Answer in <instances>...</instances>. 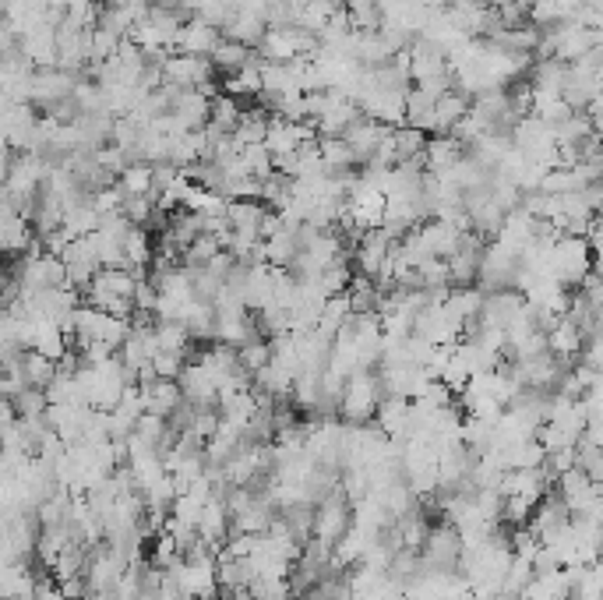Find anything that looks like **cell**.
<instances>
[{
    "mask_svg": "<svg viewBox=\"0 0 603 600\" xmlns=\"http://www.w3.org/2000/svg\"><path fill=\"white\" fill-rule=\"evenodd\" d=\"M46 170H50V163H46L39 152H15V156H11L0 188H4V195L11 198V205H15L18 212L32 209V202H36L39 191H43Z\"/></svg>",
    "mask_w": 603,
    "mask_h": 600,
    "instance_id": "cell-1",
    "label": "cell"
},
{
    "mask_svg": "<svg viewBox=\"0 0 603 600\" xmlns=\"http://www.w3.org/2000/svg\"><path fill=\"white\" fill-rule=\"evenodd\" d=\"M596 255L582 237L561 233L554 244H547V276L558 279L561 286H579L593 272Z\"/></svg>",
    "mask_w": 603,
    "mask_h": 600,
    "instance_id": "cell-2",
    "label": "cell"
},
{
    "mask_svg": "<svg viewBox=\"0 0 603 600\" xmlns=\"http://www.w3.org/2000/svg\"><path fill=\"white\" fill-rule=\"evenodd\" d=\"M314 50H318V36L304 32L300 25H268L265 36L254 46V53H258L261 60H276V64L314 57Z\"/></svg>",
    "mask_w": 603,
    "mask_h": 600,
    "instance_id": "cell-3",
    "label": "cell"
},
{
    "mask_svg": "<svg viewBox=\"0 0 603 600\" xmlns=\"http://www.w3.org/2000/svg\"><path fill=\"white\" fill-rule=\"evenodd\" d=\"M381 385L374 371H353L343 385V396H339V413H343L346 424H367L378 410Z\"/></svg>",
    "mask_w": 603,
    "mask_h": 600,
    "instance_id": "cell-4",
    "label": "cell"
},
{
    "mask_svg": "<svg viewBox=\"0 0 603 600\" xmlns=\"http://www.w3.org/2000/svg\"><path fill=\"white\" fill-rule=\"evenodd\" d=\"M378 385L385 396H395V399H417L420 392L427 389V382H431V375H427V368H420V364H410V360H392V364H378Z\"/></svg>",
    "mask_w": 603,
    "mask_h": 600,
    "instance_id": "cell-5",
    "label": "cell"
},
{
    "mask_svg": "<svg viewBox=\"0 0 603 600\" xmlns=\"http://www.w3.org/2000/svg\"><path fill=\"white\" fill-rule=\"evenodd\" d=\"M424 555H420V569H438V572H455V562H459V551H462V540L459 530L452 523L441 519L438 526L427 530L424 540Z\"/></svg>",
    "mask_w": 603,
    "mask_h": 600,
    "instance_id": "cell-6",
    "label": "cell"
},
{
    "mask_svg": "<svg viewBox=\"0 0 603 600\" xmlns=\"http://www.w3.org/2000/svg\"><path fill=\"white\" fill-rule=\"evenodd\" d=\"M350 530V502L343 498V491L335 488L328 498H321L314 505V523H311V537L321 540V544H335Z\"/></svg>",
    "mask_w": 603,
    "mask_h": 600,
    "instance_id": "cell-7",
    "label": "cell"
},
{
    "mask_svg": "<svg viewBox=\"0 0 603 600\" xmlns=\"http://www.w3.org/2000/svg\"><path fill=\"white\" fill-rule=\"evenodd\" d=\"M515 269H519V258H515L512 251L501 248L498 240L484 244V251H480V265H477V279L484 283V293L487 290H512Z\"/></svg>",
    "mask_w": 603,
    "mask_h": 600,
    "instance_id": "cell-8",
    "label": "cell"
},
{
    "mask_svg": "<svg viewBox=\"0 0 603 600\" xmlns=\"http://www.w3.org/2000/svg\"><path fill=\"white\" fill-rule=\"evenodd\" d=\"M78 75L71 71H60V68H36L32 71V82H29V106H36L39 113L50 110L53 103L71 96L75 89Z\"/></svg>",
    "mask_w": 603,
    "mask_h": 600,
    "instance_id": "cell-9",
    "label": "cell"
},
{
    "mask_svg": "<svg viewBox=\"0 0 603 600\" xmlns=\"http://www.w3.org/2000/svg\"><path fill=\"white\" fill-rule=\"evenodd\" d=\"M53 68L85 78L82 71L89 68V29L71 22L57 25V64H53Z\"/></svg>",
    "mask_w": 603,
    "mask_h": 600,
    "instance_id": "cell-10",
    "label": "cell"
},
{
    "mask_svg": "<svg viewBox=\"0 0 603 600\" xmlns=\"http://www.w3.org/2000/svg\"><path fill=\"white\" fill-rule=\"evenodd\" d=\"M32 240H36V233H32L29 216L18 212L15 205H11V198L4 195V188H0V251L25 255V251L32 248Z\"/></svg>",
    "mask_w": 603,
    "mask_h": 600,
    "instance_id": "cell-11",
    "label": "cell"
},
{
    "mask_svg": "<svg viewBox=\"0 0 603 600\" xmlns=\"http://www.w3.org/2000/svg\"><path fill=\"white\" fill-rule=\"evenodd\" d=\"M554 488H558V502L565 505L572 516H579L589 505L600 502V484L589 480L579 466H572V470H565L561 477H554Z\"/></svg>",
    "mask_w": 603,
    "mask_h": 600,
    "instance_id": "cell-12",
    "label": "cell"
},
{
    "mask_svg": "<svg viewBox=\"0 0 603 600\" xmlns=\"http://www.w3.org/2000/svg\"><path fill=\"white\" fill-rule=\"evenodd\" d=\"M360 117L364 113H360V106L353 99L339 96V92H328V106L314 120V131H318V138H343Z\"/></svg>",
    "mask_w": 603,
    "mask_h": 600,
    "instance_id": "cell-13",
    "label": "cell"
},
{
    "mask_svg": "<svg viewBox=\"0 0 603 600\" xmlns=\"http://www.w3.org/2000/svg\"><path fill=\"white\" fill-rule=\"evenodd\" d=\"M18 50L32 60V68H53L57 64V25L43 15L29 32L18 36Z\"/></svg>",
    "mask_w": 603,
    "mask_h": 600,
    "instance_id": "cell-14",
    "label": "cell"
},
{
    "mask_svg": "<svg viewBox=\"0 0 603 600\" xmlns=\"http://www.w3.org/2000/svg\"><path fill=\"white\" fill-rule=\"evenodd\" d=\"M568 523H572V512H568L558 498H547V502L540 498V502L533 505V512H529L526 530L533 533L540 544H551L558 533L568 530Z\"/></svg>",
    "mask_w": 603,
    "mask_h": 600,
    "instance_id": "cell-15",
    "label": "cell"
},
{
    "mask_svg": "<svg viewBox=\"0 0 603 600\" xmlns=\"http://www.w3.org/2000/svg\"><path fill=\"white\" fill-rule=\"evenodd\" d=\"M526 308V297L515 290H491L484 293V304H480V315H477V325L484 329H505L519 311Z\"/></svg>",
    "mask_w": 603,
    "mask_h": 600,
    "instance_id": "cell-16",
    "label": "cell"
},
{
    "mask_svg": "<svg viewBox=\"0 0 603 600\" xmlns=\"http://www.w3.org/2000/svg\"><path fill=\"white\" fill-rule=\"evenodd\" d=\"M223 32L216 25L201 22V18H187L177 32V43H173V53H187V57H212V50L219 46Z\"/></svg>",
    "mask_w": 603,
    "mask_h": 600,
    "instance_id": "cell-17",
    "label": "cell"
},
{
    "mask_svg": "<svg viewBox=\"0 0 603 600\" xmlns=\"http://www.w3.org/2000/svg\"><path fill=\"white\" fill-rule=\"evenodd\" d=\"M480 251H484V237H477L473 230L462 233L459 248L445 258L448 262V276H452V286H469L477 279V265H480Z\"/></svg>",
    "mask_w": 603,
    "mask_h": 600,
    "instance_id": "cell-18",
    "label": "cell"
},
{
    "mask_svg": "<svg viewBox=\"0 0 603 600\" xmlns=\"http://www.w3.org/2000/svg\"><path fill=\"white\" fill-rule=\"evenodd\" d=\"M212 339H216V343L233 346V350H240L244 343L261 339V336H258V322L251 318V311L233 308V311H216V332H212Z\"/></svg>",
    "mask_w": 603,
    "mask_h": 600,
    "instance_id": "cell-19",
    "label": "cell"
},
{
    "mask_svg": "<svg viewBox=\"0 0 603 600\" xmlns=\"http://www.w3.org/2000/svg\"><path fill=\"white\" fill-rule=\"evenodd\" d=\"M198 540L205 548L219 551L230 537V512H226L223 498H209V502L201 505V516H198Z\"/></svg>",
    "mask_w": 603,
    "mask_h": 600,
    "instance_id": "cell-20",
    "label": "cell"
},
{
    "mask_svg": "<svg viewBox=\"0 0 603 600\" xmlns=\"http://www.w3.org/2000/svg\"><path fill=\"white\" fill-rule=\"evenodd\" d=\"M392 244L395 240L388 237L385 230H367L364 237H360V244H357V269H360V276H367V279H378V272L385 269V262H388V251H392Z\"/></svg>",
    "mask_w": 603,
    "mask_h": 600,
    "instance_id": "cell-21",
    "label": "cell"
},
{
    "mask_svg": "<svg viewBox=\"0 0 603 600\" xmlns=\"http://www.w3.org/2000/svg\"><path fill=\"white\" fill-rule=\"evenodd\" d=\"M177 385H180V396H184L187 403L216 406V378L201 368L198 360H187L184 371L177 375Z\"/></svg>",
    "mask_w": 603,
    "mask_h": 600,
    "instance_id": "cell-22",
    "label": "cell"
},
{
    "mask_svg": "<svg viewBox=\"0 0 603 600\" xmlns=\"http://www.w3.org/2000/svg\"><path fill=\"white\" fill-rule=\"evenodd\" d=\"M533 223H536V219L529 216V212H522V209L505 212V219H501V226H498V233H494V240H498L501 248H508L515 258H519L522 251L533 244Z\"/></svg>",
    "mask_w": 603,
    "mask_h": 600,
    "instance_id": "cell-23",
    "label": "cell"
},
{
    "mask_svg": "<svg viewBox=\"0 0 603 600\" xmlns=\"http://www.w3.org/2000/svg\"><path fill=\"white\" fill-rule=\"evenodd\" d=\"M480 304H484V290H477V286H452L448 297H445V304H441V311H445L448 322H455L459 329H466L469 322H477Z\"/></svg>",
    "mask_w": 603,
    "mask_h": 600,
    "instance_id": "cell-24",
    "label": "cell"
},
{
    "mask_svg": "<svg viewBox=\"0 0 603 600\" xmlns=\"http://www.w3.org/2000/svg\"><path fill=\"white\" fill-rule=\"evenodd\" d=\"M547 336V353L558 360H579L582 357V332L575 325L572 315H561L551 329L544 332Z\"/></svg>",
    "mask_w": 603,
    "mask_h": 600,
    "instance_id": "cell-25",
    "label": "cell"
},
{
    "mask_svg": "<svg viewBox=\"0 0 603 600\" xmlns=\"http://www.w3.org/2000/svg\"><path fill=\"white\" fill-rule=\"evenodd\" d=\"M138 389H142L145 413H152V417H163L166 420L180 403H184V396H180V385L170 382V378H156V382L138 385Z\"/></svg>",
    "mask_w": 603,
    "mask_h": 600,
    "instance_id": "cell-26",
    "label": "cell"
},
{
    "mask_svg": "<svg viewBox=\"0 0 603 600\" xmlns=\"http://www.w3.org/2000/svg\"><path fill=\"white\" fill-rule=\"evenodd\" d=\"M152 251H156V244H152L149 230H145V226H131V230H127V237H124V244H120L124 269L134 272V276H142V272L152 265Z\"/></svg>",
    "mask_w": 603,
    "mask_h": 600,
    "instance_id": "cell-27",
    "label": "cell"
},
{
    "mask_svg": "<svg viewBox=\"0 0 603 600\" xmlns=\"http://www.w3.org/2000/svg\"><path fill=\"white\" fill-rule=\"evenodd\" d=\"M385 124H378V120H371V117H360L357 124H353L350 131H346V145L353 149V156H357V166H364V163H371V156H374V149H378V142L385 138Z\"/></svg>",
    "mask_w": 603,
    "mask_h": 600,
    "instance_id": "cell-28",
    "label": "cell"
},
{
    "mask_svg": "<svg viewBox=\"0 0 603 600\" xmlns=\"http://www.w3.org/2000/svg\"><path fill=\"white\" fill-rule=\"evenodd\" d=\"M462 156H466V145H462L459 138L434 135V138H427V145H424V170L441 173V170H448V166L459 163Z\"/></svg>",
    "mask_w": 603,
    "mask_h": 600,
    "instance_id": "cell-29",
    "label": "cell"
},
{
    "mask_svg": "<svg viewBox=\"0 0 603 600\" xmlns=\"http://www.w3.org/2000/svg\"><path fill=\"white\" fill-rule=\"evenodd\" d=\"M498 452L505 459V470H536L547 456L544 445L536 442V438H519V442L498 445Z\"/></svg>",
    "mask_w": 603,
    "mask_h": 600,
    "instance_id": "cell-30",
    "label": "cell"
},
{
    "mask_svg": "<svg viewBox=\"0 0 603 600\" xmlns=\"http://www.w3.org/2000/svg\"><path fill=\"white\" fill-rule=\"evenodd\" d=\"M350 318H353L350 297H346V293H335V297H328L325 304H321V315H318L314 332H318V336H325V339H335V332L343 329Z\"/></svg>",
    "mask_w": 603,
    "mask_h": 600,
    "instance_id": "cell-31",
    "label": "cell"
},
{
    "mask_svg": "<svg viewBox=\"0 0 603 600\" xmlns=\"http://www.w3.org/2000/svg\"><path fill=\"white\" fill-rule=\"evenodd\" d=\"M466 110H469V99L455 89L434 99V135H448V131L466 117Z\"/></svg>",
    "mask_w": 603,
    "mask_h": 600,
    "instance_id": "cell-32",
    "label": "cell"
},
{
    "mask_svg": "<svg viewBox=\"0 0 603 600\" xmlns=\"http://www.w3.org/2000/svg\"><path fill=\"white\" fill-rule=\"evenodd\" d=\"M268 25L258 22V18H247V15H237V11H230L226 15V22L219 25V32H223V39H230V43H240V46H258V39L265 36Z\"/></svg>",
    "mask_w": 603,
    "mask_h": 600,
    "instance_id": "cell-33",
    "label": "cell"
},
{
    "mask_svg": "<svg viewBox=\"0 0 603 600\" xmlns=\"http://www.w3.org/2000/svg\"><path fill=\"white\" fill-rule=\"evenodd\" d=\"M261 60L254 64H244L240 71H230L223 75V96L233 99H247V96H261V71H258Z\"/></svg>",
    "mask_w": 603,
    "mask_h": 600,
    "instance_id": "cell-34",
    "label": "cell"
},
{
    "mask_svg": "<svg viewBox=\"0 0 603 600\" xmlns=\"http://www.w3.org/2000/svg\"><path fill=\"white\" fill-rule=\"evenodd\" d=\"M212 68L216 71H240L244 64H254V60H261L258 53L251 50V46H240V43H230V39H219V46L212 50Z\"/></svg>",
    "mask_w": 603,
    "mask_h": 600,
    "instance_id": "cell-35",
    "label": "cell"
},
{
    "mask_svg": "<svg viewBox=\"0 0 603 600\" xmlns=\"http://www.w3.org/2000/svg\"><path fill=\"white\" fill-rule=\"evenodd\" d=\"M318 156L328 173H350L357 166V156L346 145V138H318Z\"/></svg>",
    "mask_w": 603,
    "mask_h": 600,
    "instance_id": "cell-36",
    "label": "cell"
},
{
    "mask_svg": "<svg viewBox=\"0 0 603 600\" xmlns=\"http://www.w3.org/2000/svg\"><path fill=\"white\" fill-rule=\"evenodd\" d=\"M18 364H22V382L29 385V389H46V385L53 382V375H57V364L36 350H22Z\"/></svg>",
    "mask_w": 603,
    "mask_h": 600,
    "instance_id": "cell-37",
    "label": "cell"
},
{
    "mask_svg": "<svg viewBox=\"0 0 603 600\" xmlns=\"http://www.w3.org/2000/svg\"><path fill=\"white\" fill-rule=\"evenodd\" d=\"M120 195H156L152 188V163H127L117 177Z\"/></svg>",
    "mask_w": 603,
    "mask_h": 600,
    "instance_id": "cell-38",
    "label": "cell"
},
{
    "mask_svg": "<svg viewBox=\"0 0 603 600\" xmlns=\"http://www.w3.org/2000/svg\"><path fill=\"white\" fill-rule=\"evenodd\" d=\"M395 526H399V540L406 551H420L427 540V530H431V519L424 516L420 509L406 512L402 519H395Z\"/></svg>",
    "mask_w": 603,
    "mask_h": 600,
    "instance_id": "cell-39",
    "label": "cell"
},
{
    "mask_svg": "<svg viewBox=\"0 0 603 600\" xmlns=\"http://www.w3.org/2000/svg\"><path fill=\"white\" fill-rule=\"evenodd\" d=\"M152 343H156V353H187L191 336L180 322H156L152 325Z\"/></svg>",
    "mask_w": 603,
    "mask_h": 600,
    "instance_id": "cell-40",
    "label": "cell"
},
{
    "mask_svg": "<svg viewBox=\"0 0 603 600\" xmlns=\"http://www.w3.org/2000/svg\"><path fill=\"white\" fill-rule=\"evenodd\" d=\"M265 124H268L265 110H244L230 138L240 145V149H244V145H258V142H265Z\"/></svg>",
    "mask_w": 603,
    "mask_h": 600,
    "instance_id": "cell-41",
    "label": "cell"
},
{
    "mask_svg": "<svg viewBox=\"0 0 603 600\" xmlns=\"http://www.w3.org/2000/svg\"><path fill=\"white\" fill-rule=\"evenodd\" d=\"M392 145H395V159H399V163H406V159L424 156L427 135H424V131H417V128H410V124H399V128H392Z\"/></svg>",
    "mask_w": 603,
    "mask_h": 600,
    "instance_id": "cell-42",
    "label": "cell"
},
{
    "mask_svg": "<svg viewBox=\"0 0 603 600\" xmlns=\"http://www.w3.org/2000/svg\"><path fill=\"white\" fill-rule=\"evenodd\" d=\"M240 103L233 96H223L219 92L216 99L209 103V124H216L219 131H226V135H233V128H237V120H240Z\"/></svg>",
    "mask_w": 603,
    "mask_h": 600,
    "instance_id": "cell-43",
    "label": "cell"
},
{
    "mask_svg": "<svg viewBox=\"0 0 603 600\" xmlns=\"http://www.w3.org/2000/svg\"><path fill=\"white\" fill-rule=\"evenodd\" d=\"M216 428H219V413H216V406H194L191 424H187L184 435H191L194 442H201V449H205V442H209V438L216 435Z\"/></svg>",
    "mask_w": 603,
    "mask_h": 600,
    "instance_id": "cell-44",
    "label": "cell"
},
{
    "mask_svg": "<svg viewBox=\"0 0 603 600\" xmlns=\"http://www.w3.org/2000/svg\"><path fill=\"white\" fill-rule=\"evenodd\" d=\"M420 290H434V286H452V276H448V262L445 258H424V262L413 269Z\"/></svg>",
    "mask_w": 603,
    "mask_h": 600,
    "instance_id": "cell-45",
    "label": "cell"
},
{
    "mask_svg": "<svg viewBox=\"0 0 603 600\" xmlns=\"http://www.w3.org/2000/svg\"><path fill=\"white\" fill-rule=\"evenodd\" d=\"M156 212V195H124L120 198V216L131 226H145Z\"/></svg>",
    "mask_w": 603,
    "mask_h": 600,
    "instance_id": "cell-46",
    "label": "cell"
},
{
    "mask_svg": "<svg viewBox=\"0 0 603 600\" xmlns=\"http://www.w3.org/2000/svg\"><path fill=\"white\" fill-rule=\"evenodd\" d=\"M247 597L251 600H293L290 579H251V583H247Z\"/></svg>",
    "mask_w": 603,
    "mask_h": 600,
    "instance_id": "cell-47",
    "label": "cell"
},
{
    "mask_svg": "<svg viewBox=\"0 0 603 600\" xmlns=\"http://www.w3.org/2000/svg\"><path fill=\"white\" fill-rule=\"evenodd\" d=\"M240 159H244V166H247V173H251L254 180H265L268 173H272V152L265 149V145H244L240 149Z\"/></svg>",
    "mask_w": 603,
    "mask_h": 600,
    "instance_id": "cell-48",
    "label": "cell"
},
{
    "mask_svg": "<svg viewBox=\"0 0 603 600\" xmlns=\"http://www.w3.org/2000/svg\"><path fill=\"white\" fill-rule=\"evenodd\" d=\"M268 339H251V343H244L237 350V360H240V368L247 371V375H254V371H261L268 364Z\"/></svg>",
    "mask_w": 603,
    "mask_h": 600,
    "instance_id": "cell-49",
    "label": "cell"
},
{
    "mask_svg": "<svg viewBox=\"0 0 603 600\" xmlns=\"http://www.w3.org/2000/svg\"><path fill=\"white\" fill-rule=\"evenodd\" d=\"M11 406H15L18 417H43V413H46V396H43V389H29V385H25L22 392H15V396H11Z\"/></svg>",
    "mask_w": 603,
    "mask_h": 600,
    "instance_id": "cell-50",
    "label": "cell"
},
{
    "mask_svg": "<svg viewBox=\"0 0 603 600\" xmlns=\"http://www.w3.org/2000/svg\"><path fill=\"white\" fill-rule=\"evenodd\" d=\"M187 364V353H156V357L149 360V368L156 378H170V382H177V375L184 371Z\"/></svg>",
    "mask_w": 603,
    "mask_h": 600,
    "instance_id": "cell-51",
    "label": "cell"
},
{
    "mask_svg": "<svg viewBox=\"0 0 603 600\" xmlns=\"http://www.w3.org/2000/svg\"><path fill=\"white\" fill-rule=\"evenodd\" d=\"M106 8H113L127 25H134V22H142V18L149 15L152 4H149V0H106Z\"/></svg>",
    "mask_w": 603,
    "mask_h": 600,
    "instance_id": "cell-52",
    "label": "cell"
},
{
    "mask_svg": "<svg viewBox=\"0 0 603 600\" xmlns=\"http://www.w3.org/2000/svg\"><path fill=\"white\" fill-rule=\"evenodd\" d=\"M96 156V163L103 166L106 173H113V177H120V170L127 166V159H124V152L117 149V145H103V149H96L92 152Z\"/></svg>",
    "mask_w": 603,
    "mask_h": 600,
    "instance_id": "cell-53",
    "label": "cell"
},
{
    "mask_svg": "<svg viewBox=\"0 0 603 600\" xmlns=\"http://www.w3.org/2000/svg\"><path fill=\"white\" fill-rule=\"evenodd\" d=\"M343 8L350 15H357V11H378V0H343Z\"/></svg>",
    "mask_w": 603,
    "mask_h": 600,
    "instance_id": "cell-54",
    "label": "cell"
}]
</instances>
